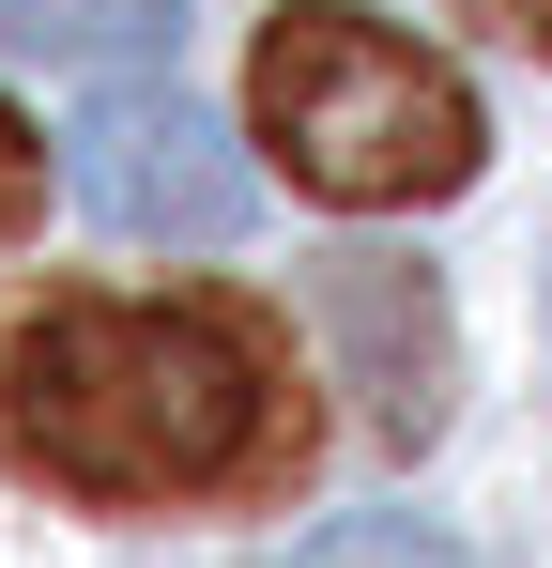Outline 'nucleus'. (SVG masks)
Here are the masks:
<instances>
[{
  "label": "nucleus",
  "mask_w": 552,
  "mask_h": 568,
  "mask_svg": "<svg viewBox=\"0 0 552 568\" xmlns=\"http://www.w3.org/2000/svg\"><path fill=\"white\" fill-rule=\"evenodd\" d=\"M246 123H262L276 170L307 200H338V215H415V200L476 185V93H460L415 31H384L354 0L262 16V47H246Z\"/></svg>",
  "instance_id": "f03ea898"
},
{
  "label": "nucleus",
  "mask_w": 552,
  "mask_h": 568,
  "mask_svg": "<svg viewBox=\"0 0 552 568\" xmlns=\"http://www.w3.org/2000/svg\"><path fill=\"white\" fill-rule=\"evenodd\" d=\"M323 338H338V384L368 399V430L415 462V446H446V384H460V338H446V277L430 262H399V246H338L323 277Z\"/></svg>",
  "instance_id": "20e7f679"
},
{
  "label": "nucleus",
  "mask_w": 552,
  "mask_h": 568,
  "mask_svg": "<svg viewBox=\"0 0 552 568\" xmlns=\"http://www.w3.org/2000/svg\"><path fill=\"white\" fill-rule=\"evenodd\" d=\"M460 16H476V31H507L522 62H552V0H460Z\"/></svg>",
  "instance_id": "6e6552de"
},
{
  "label": "nucleus",
  "mask_w": 552,
  "mask_h": 568,
  "mask_svg": "<svg viewBox=\"0 0 552 568\" xmlns=\"http://www.w3.org/2000/svg\"><path fill=\"white\" fill-rule=\"evenodd\" d=\"M0 31L47 78H154L184 47V0H0Z\"/></svg>",
  "instance_id": "39448f33"
},
{
  "label": "nucleus",
  "mask_w": 552,
  "mask_h": 568,
  "mask_svg": "<svg viewBox=\"0 0 552 568\" xmlns=\"http://www.w3.org/2000/svg\"><path fill=\"white\" fill-rule=\"evenodd\" d=\"M31 215H47V139L0 108V246H31Z\"/></svg>",
  "instance_id": "0eeeda50"
},
{
  "label": "nucleus",
  "mask_w": 552,
  "mask_h": 568,
  "mask_svg": "<svg viewBox=\"0 0 552 568\" xmlns=\"http://www.w3.org/2000/svg\"><path fill=\"white\" fill-rule=\"evenodd\" d=\"M292 568H476V554H460L446 523H415V507H354V523H323Z\"/></svg>",
  "instance_id": "423d86ee"
},
{
  "label": "nucleus",
  "mask_w": 552,
  "mask_h": 568,
  "mask_svg": "<svg viewBox=\"0 0 552 568\" xmlns=\"http://www.w3.org/2000/svg\"><path fill=\"white\" fill-rule=\"evenodd\" d=\"M323 446L246 292H31L0 323V462L78 507H246Z\"/></svg>",
  "instance_id": "f257e3e1"
},
{
  "label": "nucleus",
  "mask_w": 552,
  "mask_h": 568,
  "mask_svg": "<svg viewBox=\"0 0 552 568\" xmlns=\"http://www.w3.org/2000/svg\"><path fill=\"white\" fill-rule=\"evenodd\" d=\"M78 200L123 231V246H231L246 231V154H231V123L184 93H123L108 78V108L78 123Z\"/></svg>",
  "instance_id": "7ed1b4c3"
}]
</instances>
